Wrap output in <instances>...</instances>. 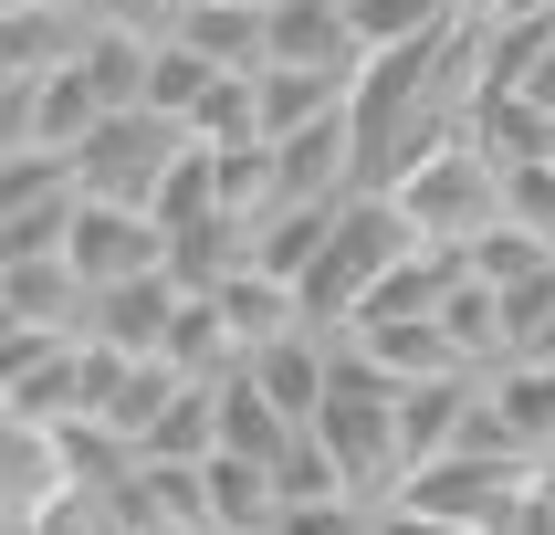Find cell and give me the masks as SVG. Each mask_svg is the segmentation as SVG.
Returning a JSON list of instances; mask_svg holds the SVG:
<instances>
[{"instance_id":"obj_1","label":"cell","mask_w":555,"mask_h":535,"mask_svg":"<svg viewBox=\"0 0 555 535\" xmlns=\"http://www.w3.org/2000/svg\"><path fill=\"white\" fill-rule=\"evenodd\" d=\"M409 252H420V231L399 220V200L357 189V200L336 211V231H325V252L305 263V283H294V294H305V326H314V336H346V326L367 315V294L399 273Z\"/></svg>"},{"instance_id":"obj_2","label":"cell","mask_w":555,"mask_h":535,"mask_svg":"<svg viewBox=\"0 0 555 535\" xmlns=\"http://www.w3.org/2000/svg\"><path fill=\"white\" fill-rule=\"evenodd\" d=\"M388 200H399V220L420 231V252H472L503 220V168L472 148V137H440Z\"/></svg>"},{"instance_id":"obj_3","label":"cell","mask_w":555,"mask_h":535,"mask_svg":"<svg viewBox=\"0 0 555 535\" xmlns=\"http://www.w3.org/2000/svg\"><path fill=\"white\" fill-rule=\"evenodd\" d=\"M189 148H199V137H189L179 116H147V105H137V116H105L85 148H74V179H85V200H126V211H147Z\"/></svg>"},{"instance_id":"obj_4","label":"cell","mask_w":555,"mask_h":535,"mask_svg":"<svg viewBox=\"0 0 555 535\" xmlns=\"http://www.w3.org/2000/svg\"><path fill=\"white\" fill-rule=\"evenodd\" d=\"M525 472L534 462H514V451H440V462L399 472L388 504H420V514H440V525H482V535H493V514L525 494Z\"/></svg>"},{"instance_id":"obj_5","label":"cell","mask_w":555,"mask_h":535,"mask_svg":"<svg viewBox=\"0 0 555 535\" xmlns=\"http://www.w3.org/2000/svg\"><path fill=\"white\" fill-rule=\"evenodd\" d=\"M94 399V336H11V420L63 431Z\"/></svg>"},{"instance_id":"obj_6","label":"cell","mask_w":555,"mask_h":535,"mask_svg":"<svg viewBox=\"0 0 555 535\" xmlns=\"http://www.w3.org/2000/svg\"><path fill=\"white\" fill-rule=\"evenodd\" d=\"M94 283L74 273V252H11L0 263V326L11 336H85Z\"/></svg>"},{"instance_id":"obj_7","label":"cell","mask_w":555,"mask_h":535,"mask_svg":"<svg viewBox=\"0 0 555 535\" xmlns=\"http://www.w3.org/2000/svg\"><path fill=\"white\" fill-rule=\"evenodd\" d=\"M0 126H11L0 148H53V157H74L94 126H105V94L85 85V63H63V74H22L11 105H0Z\"/></svg>"},{"instance_id":"obj_8","label":"cell","mask_w":555,"mask_h":535,"mask_svg":"<svg viewBox=\"0 0 555 535\" xmlns=\"http://www.w3.org/2000/svg\"><path fill=\"white\" fill-rule=\"evenodd\" d=\"M74 273L94 283V294H105V283H137V273H157V263H168V231H157L147 211H126V200H85V211H74Z\"/></svg>"},{"instance_id":"obj_9","label":"cell","mask_w":555,"mask_h":535,"mask_svg":"<svg viewBox=\"0 0 555 535\" xmlns=\"http://www.w3.org/2000/svg\"><path fill=\"white\" fill-rule=\"evenodd\" d=\"M262 63H294V74H367V42L346 31V0H273L262 11Z\"/></svg>"},{"instance_id":"obj_10","label":"cell","mask_w":555,"mask_h":535,"mask_svg":"<svg viewBox=\"0 0 555 535\" xmlns=\"http://www.w3.org/2000/svg\"><path fill=\"white\" fill-rule=\"evenodd\" d=\"M179 315H189V283L168 273V263H157V273H137V283H105V294H94L85 336H94V346H126V357H168Z\"/></svg>"},{"instance_id":"obj_11","label":"cell","mask_w":555,"mask_h":535,"mask_svg":"<svg viewBox=\"0 0 555 535\" xmlns=\"http://www.w3.org/2000/svg\"><path fill=\"white\" fill-rule=\"evenodd\" d=\"M294 441H305V420H294V409H283L251 368H231V378H220V451H231V462L283 472V451H294Z\"/></svg>"},{"instance_id":"obj_12","label":"cell","mask_w":555,"mask_h":535,"mask_svg":"<svg viewBox=\"0 0 555 535\" xmlns=\"http://www.w3.org/2000/svg\"><path fill=\"white\" fill-rule=\"evenodd\" d=\"M482 399H493L503 441H514L525 462H545V451H555V357H503V368L482 378Z\"/></svg>"},{"instance_id":"obj_13","label":"cell","mask_w":555,"mask_h":535,"mask_svg":"<svg viewBox=\"0 0 555 535\" xmlns=\"http://www.w3.org/2000/svg\"><path fill=\"white\" fill-rule=\"evenodd\" d=\"M346 346H367L399 388H430V378H482L462 346H451V326H440V315H399V326H367V336H346Z\"/></svg>"},{"instance_id":"obj_14","label":"cell","mask_w":555,"mask_h":535,"mask_svg":"<svg viewBox=\"0 0 555 535\" xmlns=\"http://www.w3.org/2000/svg\"><path fill=\"white\" fill-rule=\"evenodd\" d=\"M147 63H157V31H94L85 42V85L105 94V116L147 105Z\"/></svg>"},{"instance_id":"obj_15","label":"cell","mask_w":555,"mask_h":535,"mask_svg":"<svg viewBox=\"0 0 555 535\" xmlns=\"http://www.w3.org/2000/svg\"><path fill=\"white\" fill-rule=\"evenodd\" d=\"M168 31H179L189 53H210L220 74H262V11H220V0H189Z\"/></svg>"},{"instance_id":"obj_16","label":"cell","mask_w":555,"mask_h":535,"mask_svg":"<svg viewBox=\"0 0 555 535\" xmlns=\"http://www.w3.org/2000/svg\"><path fill=\"white\" fill-rule=\"evenodd\" d=\"M210 94H220V63L210 53H189V42H179V31H157V63H147V116H199V105H210Z\"/></svg>"},{"instance_id":"obj_17","label":"cell","mask_w":555,"mask_h":535,"mask_svg":"<svg viewBox=\"0 0 555 535\" xmlns=\"http://www.w3.org/2000/svg\"><path fill=\"white\" fill-rule=\"evenodd\" d=\"M462 263H472V283H493V294H514V283L555 273V242H545V231H525V220H493V231H482V242H472Z\"/></svg>"},{"instance_id":"obj_18","label":"cell","mask_w":555,"mask_h":535,"mask_svg":"<svg viewBox=\"0 0 555 535\" xmlns=\"http://www.w3.org/2000/svg\"><path fill=\"white\" fill-rule=\"evenodd\" d=\"M503 220H525V231L555 242V148L525 157V168H503Z\"/></svg>"},{"instance_id":"obj_19","label":"cell","mask_w":555,"mask_h":535,"mask_svg":"<svg viewBox=\"0 0 555 535\" xmlns=\"http://www.w3.org/2000/svg\"><path fill=\"white\" fill-rule=\"evenodd\" d=\"M377 535H482V525H440L420 504H377Z\"/></svg>"},{"instance_id":"obj_20","label":"cell","mask_w":555,"mask_h":535,"mask_svg":"<svg viewBox=\"0 0 555 535\" xmlns=\"http://www.w3.org/2000/svg\"><path fill=\"white\" fill-rule=\"evenodd\" d=\"M525 494H534V504H545V514H555V451H545V462L525 472Z\"/></svg>"},{"instance_id":"obj_21","label":"cell","mask_w":555,"mask_h":535,"mask_svg":"<svg viewBox=\"0 0 555 535\" xmlns=\"http://www.w3.org/2000/svg\"><path fill=\"white\" fill-rule=\"evenodd\" d=\"M220 11H273V0H220Z\"/></svg>"}]
</instances>
